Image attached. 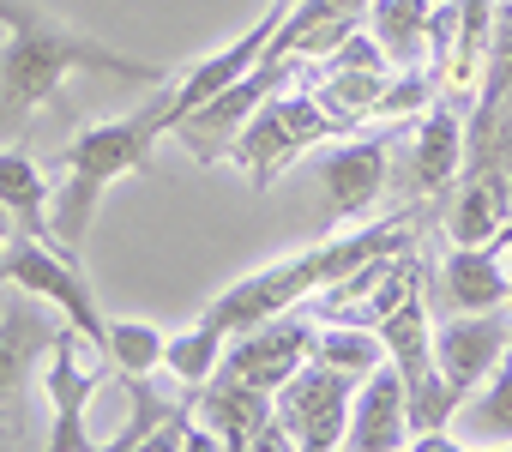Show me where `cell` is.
<instances>
[{
    "instance_id": "14",
    "label": "cell",
    "mask_w": 512,
    "mask_h": 452,
    "mask_svg": "<svg viewBox=\"0 0 512 452\" xmlns=\"http://www.w3.org/2000/svg\"><path fill=\"white\" fill-rule=\"evenodd\" d=\"M446 434L470 452H488V446H512V350L494 362V374L482 386L464 392V404L452 410Z\"/></svg>"
},
{
    "instance_id": "3",
    "label": "cell",
    "mask_w": 512,
    "mask_h": 452,
    "mask_svg": "<svg viewBox=\"0 0 512 452\" xmlns=\"http://www.w3.org/2000/svg\"><path fill=\"white\" fill-rule=\"evenodd\" d=\"M398 236H404V223H374V230H362V236H350V242H320L314 254L278 260V266H266V272H247L241 284H229V290L205 308L199 326H211L217 338H235V332H247V326H260V320L296 308L308 290H332V284L350 278L356 266L392 254Z\"/></svg>"
},
{
    "instance_id": "28",
    "label": "cell",
    "mask_w": 512,
    "mask_h": 452,
    "mask_svg": "<svg viewBox=\"0 0 512 452\" xmlns=\"http://www.w3.org/2000/svg\"><path fill=\"white\" fill-rule=\"evenodd\" d=\"M13 236H19V223H13V211H7V205H0V248H7Z\"/></svg>"
},
{
    "instance_id": "24",
    "label": "cell",
    "mask_w": 512,
    "mask_h": 452,
    "mask_svg": "<svg viewBox=\"0 0 512 452\" xmlns=\"http://www.w3.org/2000/svg\"><path fill=\"white\" fill-rule=\"evenodd\" d=\"M314 362H326V368H338L350 380H368L386 362V344L368 326H332V332H314Z\"/></svg>"
},
{
    "instance_id": "8",
    "label": "cell",
    "mask_w": 512,
    "mask_h": 452,
    "mask_svg": "<svg viewBox=\"0 0 512 452\" xmlns=\"http://www.w3.org/2000/svg\"><path fill=\"white\" fill-rule=\"evenodd\" d=\"M308 356H314V314L284 308V314H272L260 326L235 332V350H223L217 374L223 380H241V386H260V392H278Z\"/></svg>"
},
{
    "instance_id": "25",
    "label": "cell",
    "mask_w": 512,
    "mask_h": 452,
    "mask_svg": "<svg viewBox=\"0 0 512 452\" xmlns=\"http://www.w3.org/2000/svg\"><path fill=\"white\" fill-rule=\"evenodd\" d=\"M217 362H223V338L211 332V326H193V332H175L169 344H163V368L187 386V392H199L211 374H217Z\"/></svg>"
},
{
    "instance_id": "26",
    "label": "cell",
    "mask_w": 512,
    "mask_h": 452,
    "mask_svg": "<svg viewBox=\"0 0 512 452\" xmlns=\"http://www.w3.org/2000/svg\"><path fill=\"white\" fill-rule=\"evenodd\" d=\"M181 422H187V410L175 404V410H169V416H163V422L133 446V452H181Z\"/></svg>"
},
{
    "instance_id": "2",
    "label": "cell",
    "mask_w": 512,
    "mask_h": 452,
    "mask_svg": "<svg viewBox=\"0 0 512 452\" xmlns=\"http://www.w3.org/2000/svg\"><path fill=\"white\" fill-rule=\"evenodd\" d=\"M163 133H175L169 97H157V103H145V109H133V115H115V121L85 127V133L61 151V187H55V199H49V217H55V236H61V248H67L73 260H79V248H85V230H91V217H97V199H103L121 175L145 169V157H151V145H157Z\"/></svg>"
},
{
    "instance_id": "21",
    "label": "cell",
    "mask_w": 512,
    "mask_h": 452,
    "mask_svg": "<svg viewBox=\"0 0 512 452\" xmlns=\"http://www.w3.org/2000/svg\"><path fill=\"white\" fill-rule=\"evenodd\" d=\"M458 145H464V133H458V115H452V109H434V115L422 121L416 145H410V181H416L422 193L446 187V181L458 175V157H464Z\"/></svg>"
},
{
    "instance_id": "18",
    "label": "cell",
    "mask_w": 512,
    "mask_h": 452,
    "mask_svg": "<svg viewBox=\"0 0 512 452\" xmlns=\"http://www.w3.org/2000/svg\"><path fill=\"white\" fill-rule=\"evenodd\" d=\"M266 416H272V398L260 386H241V380H223V374H217V386H199V422L217 428L235 452L260 434Z\"/></svg>"
},
{
    "instance_id": "13",
    "label": "cell",
    "mask_w": 512,
    "mask_h": 452,
    "mask_svg": "<svg viewBox=\"0 0 512 452\" xmlns=\"http://www.w3.org/2000/svg\"><path fill=\"white\" fill-rule=\"evenodd\" d=\"M404 434H410V416H404V374L392 362H380L356 404H350V434H344V452H404Z\"/></svg>"
},
{
    "instance_id": "10",
    "label": "cell",
    "mask_w": 512,
    "mask_h": 452,
    "mask_svg": "<svg viewBox=\"0 0 512 452\" xmlns=\"http://www.w3.org/2000/svg\"><path fill=\"white\" fill-rule=\"evenodd\" d=\"M506 350H512V320H506V308L452 314L446 326H434V368H440L446 386H458V392L482 386Z\"/></svg>"
},
{
    "instance_id": "19",
    "label": "cell",
    "mask_w": 512,
    "mask_h": 452,
    "mask_svg": "<svg viewBox=\"0 0 512 452\" xmlns=\"http://www.w3.org/2000/svg\"><path fill=\"white\" fill-rule=\"evenodd\" d=\"M374 43L392 67H416L428 31H434V0H368Z\"/></svg>"
},
{
    "instance_id": "5",
    "label": "cell",
    "mask_w": 512,
    "mask_h": 452,
    "mask_svg": "<svg viewBox=\"0 0 512 452\" xmlns=\"http://www.w3.org/2000/svg\"><path fill=\"white\" fill-rule=\"evenodd\" d=\"M332 133H344V127L314 97H266L260 109L247 115V127H241V139H235L229 157H241V169L253 175V187H272L308 145H320Z\"/></svg>"
},
{
    "instance_id": "17",
    "label": "cell",
    "mask_w": 512,
    "mask_h": 452,
    "mask_svg": "<svg viewBox=\"0 0 512 452\" xmlns=\"http://www.w3.org/2000/svg\"><path fill=\"white\" fill-rule=\"evenodd\" d=\"M452 248H488L512 230V181L506 175H476L458 205H452Z\"/></svg>"
},
{
    "instance_id": "4",
    "label": "cell",
    "mask_w": 512,
    "mask_h": 452,
    "mask_svg": "<svg viewBox=\"0 0 512 452\" xmlns=\"http://www.w3.org/2000/svg\"><path fill=\"white\" fill-rule=\"evenodd\" d=\"M0 284H19L25 296L49 302L97 356H103V338H109V320L97 314V296L79 272V260H67L61 248L49 242H31V236H13L7 248H0Z\"/></svg>"
},
{
    "instance_id": "29",
    "label": "cell",
    "mask_w": 512,
    "mask_h": 452,
    "mask_svg": "<svg viewBox=\"0 0 512 452\" xmlns=\"http://www.w3.org/2000/svg\"><path fill=\"white\" fill-rule=\"evenodd\" d=\"M278 7H284V13H290V7H302V0H278Z\"/></svg>"
},
{
    "instance_id": "12",
    "label": "cell",
    "mask_w": 512,
    "mask_h": 452,
    "mask_svg": "<svg viewBox=\"0 0 512 452\" xmlns=\"http://www.w3.org/2000/svg\"><path fill=\"white\" fill-rule=\"evenodd\" d=\"M386 169H392L386 139H356V145L326 151V157L314 163V175H320V187H326V211H332V217L368 211V205L386 193Z\"/></svg>"
},
{
    "instance_id": "27",
    "label": "cell",
    "mask_w": 512,
    "mask_h": 452,
    "mask_svg": "<svg viewBox=\"0 0 512 452\" xmlns=\"http://www.w3.org/2000/svg\"><path fill=\"white\" fill-rule=\"evenodd\" d=\"M404 452H470V446H458L446 428H434V434H416V446H404Z\"/></svg>"
},
{
    "instance_id": "6",
    "label": "cell",
    "mask_w": 512,
    "mask_h": 452,
    "mask_svg": "<svg viewBox=\"0 0 512 452\" xmlns=\"http://www.w3.org/2000/svg\"><path fill=\"white\" fill-rule=\"evenodd\" d=\"M350 404H356V380L308 356V362L278 386V398H272V422L296 440V452H344Z\"/></svg>"
},
{
    "instance_id": "20",
    "label": "cell",
    "mask_w": 512,
    "mask_h": 452,
    "mask_svg": "<svg viewBox=\"0 0 512 452\" xmlns=\"http://www.w3.org/2000/svg\"><path fill=\"white\" fill-rule=\"evenodd\" d=\"M380 344H386V362L410 380V374H422V368H434V326H428V308H422V290H410L380 326Z\"/></svg>"
},
{
    "instance_id": "7",
    "label": "cell",
    "mask_w": 512,
    "mask_h": 452,
    "mask_svg": "<svg viewBox=\"0 0 512 452\" xmlns=\"http://www.w3.org/2000/svg\"><path fill=\"white\" fill-rule=\"evenodd\" d=\"M290 79H296V61H260L253 73H241L229 91H217L211 103L187 109V115L175 121V139L193 151V163H217V157H229L235 139H241V127H247V115L260 109L272 91H284Z\"/></svg>"
},
{
    "instance_id": "15",
    "label": "cell",
    "mask_w": 512,
    "mask_h": 452,
    "mask_svg": "<svg viewBox=\"0 0 512 452\" xmlns=\"http://www.w3.org/2000/svg\"><path fill=\"white\" fill-rule=\"evenodd\" d=\"M49 199H55V187L43 181L37 157H25L19 145H0V205L13 211L19 236L61 248V236H55V217H49ZM61 254H67V248H61ZM67 260H73V254H67Z\"/></svg>"
},
{
    "instance_id": "23",
    "label": "cell",
    "mask_w": 512,
    "mask_h": 452,
    "mask_svg": "<svg viewBox=\"0 0 512 452\" xmlns=\"http://www.w3.org/2000/svg\"><path fill=\"white\" fill-rule=\"evenodd\" d=\"M163 332L151 320H109V338H103V362L121 374V380H151L163 368Z\"/></svg>"
},
{
    "instance_id": "9",
    "label": "cell",
    "mask_w": 512,
    "mask_h": 452,
    "mask_svg": "<svg viewBox=\"0 0 512 452\" xmlns=\"http://www.w3.org/2000/svg\"><path fill=\"white\" fill-rule=\"evenodd\" d=\"M43 392H49V446L43 452H97L103 440L91 434V398H97V374L85 368V338L73 326H61V338L43 356Z\"/></svg>"
},
{
    "instance_id": "30",
    "label": "cell",
    "mask_w": 512,
    "mask_h": 452,
    "mask_svg": "<svg viewBox=\"0 0 512 452\" xmlns=\"http://www.w3.org/2000/svg\"><path fill=\"white\" fill-rule=\"evenodd\" d=\"M488 452H512V446H488Z\"/></svg>"
},
{
    "instance_id": "11",
    "label": "cell",
    "mask_w": 512,
    "mask_h": 452,
    "mask_svg": "<svg viewBox=\"0 0 512 452\" xmlns=\"http://www.w3.org/2000/svg\"><path fill=\"white\" fill-rule=\"evenodd\" d=\"M61 314L37 296H19L7 314H0V410H7L13 398H25V380L43 368L49 344L61 338Z\"/></svg>"
},
{
    "instance_id": "1",
    "label": "cell",
    "mask_w": 512,
    "mask_h": 452,
    "mask_svg": "<svg viewBox=\"0 0 512 452\" xmlns=\"http://www.w3.org/2000/svg\"><path fill=\"white\" fill-rule=\"evenodd\" d=\"M0 133H19L61 85L67 73H109L121 85H169V67L133 61L85 31H73L67 19L31 7V0H0Z\"/></svg>"
},
{
    "instance_id": "22",
    "label": "cell",
    "mask_w": 512,
    "mask_h": 452,
    "mask_svg": "<svg viewBox=\"0 0 512 452\" xmlns=\"http://www.w3.org/2000/svg\"><path fill=\"white\" fill-rule=\"evenodd\" d=\"M386 73L380 67H332L326 73V85H320V109L338 121V127H356L362 115H380V103H386Z\"/></svg>"
},
{
    "instance_id": "16",
    "label": "cell",
    "mask_w": 512,
    "mask_h": 452,
    "mask_svg": "<svg viewBox=\"0 0 512 452\" xmlns=\"http://www.w3.org/2000/svg\"><path fill=\"white\" fill-rule=\"evenodd\" d=\"M440 290H446L452 314H488V308H506L512 278L494 248H452L440 266Z\"/></svg>"
}]
</instances>
